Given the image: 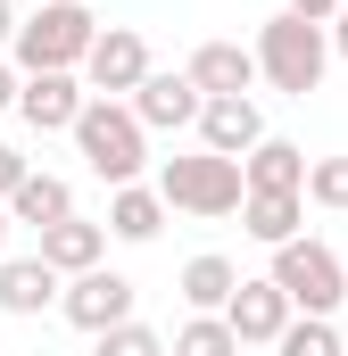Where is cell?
Masks as SVG:
<instances>
[{
    "label": "cell",
    "mask_w": 348,
    "mask_h": 356,
    "mask_svg": "<svg viewBox=\"0 0 348 356\" xmlns=\"http://www.w3.org/2000/svg\"><path fill=\"white\" fill-rule=\"evenodd\" d=\"M91 42H100L91 0H42L33 17H17V33H8V67H17V75H75Z\"/></svg>",
    "instance_id": "obj_1"
},
{
    "label": "cell",
    "mask_w": 348,
    "mask_h": 356,
    "mask_svg": "<svg viewBox=\"0 0 348 356\" xmlns=\"http://www.w3.org/2000/svg\"><path fill=\"white\" fill-rule=\"evenodd\" d=\"M249 58H258V83L290 91V99H307V91H324V67H332V42H324V25H307V17H265L258 42H249Z\"/></svg>",
    "instance_id": "obj_2"
},
{
    "label": "cell",
    "mask_w": 348,
    "mask_h": 356,
    "mask_svg": "<svg viewBox=\"0 0 348 356\" xmlns=\"http://www.w3.org/2000/svg\"><path fill=\"white\" fill-rule=\"evenodd\" d=\"M67 133H75L84 166L108 182V191H116V182H141V166H150V133L133 124L125 99H84V116H75Z\"/></svg>",
    "instance_id": "obj_3"
},
{
    "label": "cell",
    "mask_w": 348,
    "mask_h": 356,
    "mask_svg": "<svg viewBox=\"0 0 348 356\" xmlns=\"http://www.w3.org/2000/svg\"><path fill=\"white\" fill-rule=\"evenodd\" d=\"M158 199H166V216H241V158H216V149H191V158H166L158 182H150Z\"/></svg>",
    "instance_id": "obj_4"
},
{
    "label": "cell",
    "mask_w": 348,
    "mask_h": 356,
    "mask_svg": "<svg viewBox=\"0 0 348 356\" xmlns=\"http://www.w3.org/2000/svg\"><path fill=\"white\" fill-rule=\"evenodd\" d=\"M282 298H290V315H340L348 307V273H340V249H324V241H282L274 249V273H265Z\"/></svg>",
    "instance_id": "obj_5"
},
{
    "label": "cell",
    "mask_w": 348,
    "mask_h": 356,
    "mask_svg": "<svg viewBox=\"0 0 348 356\" xmlns=\"http://www.w3.org/2000/svg\"><path fill=\"white\" fill-rule=\"evenodd\" d=\"M133 307H141V290L125 282L116 266H91V273H67L58 282V315L75 323V332H108V323H133Z\"/></svg>",
    "instance_id": "obj_6"
},
{
    "label": "cell",
    "mask_w": 348,
    "mask_h": 356,
    "mask_svg": "<svg viewBox=\"0 0 348 356\" xmlns=\"http://www.w3.org/2000/svg\"><path fill=\"white\" fill-rule=\"evenodd\" d=\"M84 91L91 99H133V83L150 75V42L133 33V25H100V42L84 50Z\"/></svg>",
    "instance_id": "obj_7"
},
{
    "label": "cell",
    "mask_w": 348,
    "mask_h": 356,
    "mask_svg": "<svg viewBox=\"0 0 348 356\" xmlns=\"http://www.w3.org/2000/svg\"><path fill=\"white\" fill-rule=\"evenodd\" d=\"M282 323H290V298H282L274 282H232V298H224V332H232L241 348H274Z\"/></svg>",
    "instance_id": "obj_8"
},
{
    "label": "cell",
    "mask_w": 348,
    "mask_h": 356,
    "mask_svg": "<svg viewBox=\"0 0 348 356\" xmlns=\"http://www.w3.org/2000/svg\"><path fill=\"white\" fill-rule=\"evenodd\" d=\"M125 108H133L141 133H182V124H199V91H191V75H158V67L133 83Z\"/></svg>",
    "instance_id": "obj_9"
},
{
    "label": "cell",
    "mask_w": 348,
    "mask_h": 356,
    "mask_svg": "<svg viewBox=\"0 0 348 356\" xmlns=\"http://www.w3.org/2000/svg\"><path fill=\"white\" fill-rule=\"evenodd\" d=\"M84 75H17V116L33 124V133H67L75 116H84Z\"/></svg>",
    "instance_id": "obj_10"
},
{
    "label": "cell",
    "mask_w": 348,
    "mask_h": 356,
    "mask_svg": "<svg viewBox=\"0 0 348 356\" xmlns=\"http://www.w3.org/2000/svg\"><path fill=\"white\" fill-rule=\"evenodd\" d=\"M265 141V116L258 99L241 91V99H199V149H216V158H249Z\"/></svg>",
    "instance_id": "obj_11"
},
{
    "label": "cell",
    "mask_w": 348,
    "mask_h": 356,
    "mask_svg": "<svg viewBox=\"0 0 348 356\" xmlns=\"http://www.w3.org/2000/svg\"><path fill=\"white\" fill-rule=\"evenodd\" d=\"M182 75H191V91H199V99H241V91L258 83V58H249L241 42H199Z\"/></svg>",
    "instance_id": "obj_12"
},
{
    "label": "cell",
    "mask_w": 348,
    "mask_h": 356,
    "mask_svg": "<svg viewBox=\"0 0 348 356\" xmlns=\"http://www.w3.org/2000/svg\"><path fill=\"white\" fill-rule=\"evenodd\" d=\"M108 257V224H84V216H58V224H42V266L58 273H91Z\"/></svg>",
    "instance_id": "obj_13"
},
{
    "label": "cell",
    "mask_w": 348,
    "mask_h": 356,
    "mask_svg": "<svg viewBox=\"0 0 348 356\" xmlns=\"http://www.w3.org/2000/svg\"><path fill=\"white\" fill-rule=\"evenodd\" d=\"M158 232H166V199H158L150 182H116V191H108V241H133V249H141V241H158Z\"/></svg>",
    "instance_id": "obj_14"
},
{
    "label": "cell",
    "mask_w": 348,
    "mask_h": 356,
    "mask_svg": "<svg viewBox=\"0 0 348 356\" xmlns=\"http://www.w3.org/2000/svg\"><path fill=\"white\" fill-rule=\"evenodd\" d=\"M299 216H307V199H299V191H241V232L265 241V249L299 241Z\"/></svg>",
    "instance_id": "obj_15"
},
{
    "label": "cell",
    "mask_w": 348,
    "mask_h": 356,
    "mask_svg": "<svg viewBox=\"0 0 348 356\" xmlns=\"http://www.w3.org/2000/svg\"><path fill=\"white\" fill-rule=\"evenodd\" d=\"M58 307V273L42 257H0V315H50Z\"/></svg>",
    "instance_id": "obj_16"
},
{
    "label": "cell",
    "mask_w": 348,
    "mask_h": 356,
    "mask_svg": "<svg viewBox=\"0 0 348 356\" xmlns=\"http://www.w3.org/2000/svg\"><path fill=\"white\" fill-rule=\"evenodd\" d=\"M0 207H8V224H33V232H42V224L75 216V191H67L58 175H42V166H25V182H17V191H8Z\"/></svg>",
    "instance_id": "obj_17"
},
{
    "label": "cell",
    "mask_w": 348,
    "mask_h": 356,
    "mask_svg": "<svg viewBox=\"0 0 348 356\" xmlns=\"http://www.w3.org/2000/svg\"><path fill=\"white\" fill-rule=\"evenodd\" d=\"M241 182H249V191H299V182H307V149H299V141H274V133H265L258 149L241 158Z\"/></svg>",
    "instance_id": "obj_18"
},
{
    "label": "cell",
    "mask_w": 348,
    "mask_h": 356,
    "mask_svg": "<svg viewBox=\"0 0 348 356\" xmlns=\"http://www.w3.org/2000/svg\"><path fill=\"white\" fill-rule=\"evenodd\" d=\"M232 282H241V266L207 249V257H191V266H182V282H174V290H182V307H191V315H224Z\"/></svg>",
    "instance_id": "obj_19"
},
{
    "label": "cell",
    "mask_w": 348,
    "mask_h": 356,
    "mask_svg": "<svg viewBox=\"0 0 348 356\" xmlns=\"http://www.w3.org/2000/svg\"><path fill=\"white\" fill-rule=\"evenodd\" d=\"M274 356H340V323L332 315H290L282 340H274Z\"/></svg>",
    "instance_id": "obj_20"
},
{
    "label": "cell",
    "mask_w": 348,
    "mask_h": 356,
    "mask_svg": "<svg viewBox=\"0 0 348 356\" xmlns=\"http://www.w3.org/2000/svg\"><path fill=\"white\" fill-rule=\"evenodd\" d=\"M166 356H241V340L224 332V315H191V323L166 340Z\"/></svg>",
    "instance_id": "obj_21"
},
{
    "label": "cell",
    "mask_w": 348,
    "mask_h": 356,
    "mask_svg": "<svg viewBox=\"0 0 348 356\" xmlns=\"http://www.w3.org/2000/svg\"><path fill=\"white\" fill-rule=\"evenodd\" d=\"M91 356H166V332H150V323L133 315V323H108V332L91 340Z\"/></svg>",
    "instance_id": "obj_22"
},
{
    "label": "cell",
    "mask_w": 348,
    "mask_h": 356,
    "mask_svg": "<svg viewBox=\"0 0 348 356\" xmlns=\"http://www.w3.org/2000/svg\"><path fill=\"white\" fill-rule=\"evenodd\" d=\"M299 199H315V207H348V158H307Z\"/></svg>",
    "instance_id": "obj_23"
},
{
    "label": "cell",
    "mask_w": 348,
    "mask_h": 356,
    "mask_svg": "<svg viewBox=\"0 0 348 356\" xmlns=\"http://www.w3.org/2000/svg\"><path fill=\"white\" fill-rule=\"evenodd\" d=\"M17 182H25V149H17V141H0V199H8Z\"/></svg>",
    "instance_id": "obj_24"
},
{
    "label": "cell",
    "mask_w": 348,
    "mask_h": 356,
    "mask_svg": "<svg viewBox=\"0 0 348 356\" xmlns=\"http://www.w3.org/2000/svg\"><path fill=\"white\" fill-rule=\"evenodd\" d=\"M290 17H307V25H332V17H340V0H290Z\"/></svg>",
    "instance_id": "obj_25"
},
{
    "label": "cell",
    "mask_w": 348,
    "mask_h": 356,
    "mask_svg": "<svg viewBox=\"0 0 348 356\" xmlns=\"http://www.w3.org/2000/svg\"><path fill=\"white\" fill-rule=\"evenodd\" d=\"M324 42H332V58H348V8L332 17V25H324Z\"/></svg>",
    "instance_id": "obj_26"
},
{
    "label": "cell",
    "mask_w": 348,
    "mask_h": 356,
    "mask_svg": "<svg viewBox=\"0 0 348 356\" xmlns=\"http://www.w3.org/2000/svg\"><path fill=\"white\" fill-rule=\"evenodd\" d=\"M0 108H17V67L0 58Z\"/></svg>",
    "instance_id": "obj_27"
},
{
    "label": "cell",
    "mask_w": 348,
    "mask_h": 356,
    "mask_svg": "<svg viewBox=\"0 0 348 356\" xmlns=\"http://www.w3.org/2000/svg\"><path fill=\"white\" fill-rule=\"evenodd\" d=\"M8 33H17V8L0 0V58H8Z\"/></svg>",
    "instance_id": "obj_28"
},
{
    "label": "cell",
    "mask_w": 348,
    "mask_h": 356,
    "mask_svg": "<svg viewBox=\"0 0 348 356\" xmlns=\"http://www.w3.org/2000/svg\"><path fill=\"white\" fill-rule=\"evenodd\" d=\"M0 249H8V207H0Z\"/></svg>",
    "instance_id": "obj_29"
},
{
    "label": "cell",
    "mask_w": 348,
    "mask_h": 356,
    "mask_svg": "<svg viewBox=\"0 0 348 356\" xmlns=\"http://www.w3.org/2000/svg\"><path fill=\"white\" fill-rule=\"evenodd\" d=\"M340 356H348V332H340Z\"/></svg>",
    "instance_id": "obj_30"
},
{
    "label": "cell",
    "mask_w": 348,
    "mask_h": 356,
    "mask_svg": "<svg viewBox=\"0 0 348 356\" xmlns=\"http://www.w3.org/2000/svg\"><path fill=\"white\" fill-rule=\"evenodd\" d=\"M340 273H348V257H340Z\"/></svg>",
    "instance_id": "obj_31"
},
{
    "label": "cell",
    "mask_w": 348,
    "mask_h": 356,
    "mask_svg": "<svg viewBox=\"0 0 348 356\" xmlns=\"http://www.w3.org/2000/svg\"><path fill=\"white\" fill-rule=\"evenodd\" d=\"M340 8H348V0H340Z\"/></svg>",
    "instance_id": "obj_32"
}]
</instances>
